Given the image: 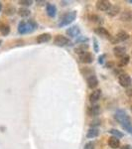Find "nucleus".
<instances>
[{
	"label": "nucleus",
	"mask_w": 132,
	"mask_h": 149,
	"mask_svg": "<svg viewBox=\"0 0 132 149\" xmlns=\"http://www.w3.org/2000/svg\"><path fill=\"white\" fill-rule=\"evenodd\" d=\"M37 28H38V24L33 19H30L28 21L22 20L18 25V33L21 35L27 34V33H32Z\"/></svg>",
	"instance_id": "nucleus-1"
},
{
	"label": "nucleus",
	"mask_w": 132,
	"mask_h": 149,
	"mask_svg": "<svg viewBox=\"0 0 132 149\" xmlns=\"http://www.w3.org/2000/svg\"><path fill=\"white\" fill-rule=\"evenodd\" d=\"M76 10L69 11L62 16L58 25H59V27H65V26H68L72 22H74V21L76 20Z\"/></svg>",
	"instance_id": "nucleus-2"
},
{
	"label": "nucleus",
	"mask_w": 132,
	"mask_h": 149,
	"mask_svg": "<svg viewBox=\"0 0 132 149\" xmlns=\"http://www.w3.org/2000/svg\"><path fill=\"white\" fill-rule=\"evenodd\" d=\"M114 118L116 119V121H118L121 125L125 123H131V118L125 110L123 109H118L114 114Z\"/></svg>",
	"instance_id": "nucleus-3"
},
{
	"label": "nucleus",
	"mask_w": 132,
	"mask_h": 149,
	"mask_svg": "<svg viewBox=\"0 0 132 149\" xmlns=\"http://www.w3.org/2000/svg\"><path fill=\"white\" fill-rule=\"evenodd\" d=\"M54 44L59 47H66V46H69L72 43H71V40H69V38H67L66 36L57 35L54 39Z\"/></svg>",
	"instance_id": "nucleus-4"
},
{
	"label": "nucleus",
	"mask_w": 132,
	"mask_h": 149,
	"mask_svg": "<svg viewBox=\"0 0 132 149\" xmlns=\"http://www.w3.org/2000/svg\"><path fill=\"white\" fill-rule=\"evenodd\" d=\"M118 81H119V85L123 88H129L131 86L132 80H131V77L127 74H121L120 76L118 77Z\"/></svg>",
	"instance_id": "nucleus-5"
},
{
	"label": "nucleus",
	"mask_w": 132,
	"mask_h": 149,
	"mask_svg": "<svg viewBox=\"0 0 132 149\" xmlns=\"http://www.w3.org/2000/svg\"><path fill=\"white\" fill-rule=\"evenodd\" d=\"M95 6H97V10L107 12L110 9V7L112 6V4L109 1H107V0H99V1L97 2Z\"/></svg>",
	"instance_id": "nucleus-6"
},
{
	"label": "nucleus",
	"mask_w": 132,
	"mask_h": 149,
	"mask_svg": "<svg viewBox=\"0 0 132 149\" xmlns=\"http://www.w3.org/2000/svg\"><path fill=\"white\" fill-rule=\"evenodd\" d=\"M86 112H88V114L90 115V116L97 117V115L100 113V107L98 104H97V103L92 104V105H90V107H88Z\"/></svg>",
	"instance_id": "nucleus-7"
},
{
	"label": "nucleus",
	"mask_w": 132,
	"mask_h": 149,
	"mask_svg": "<svg viewBox=\"0 0 132 149\" xmlns=\"http://www.w3.org/2000/svg\"><path fill=\"white\" fill-rule=\"evenodd\" d=\"M94 60L93 55L90 52H85L83 54L80 55V62L83 64H92Z\"/></svg>",
	"instance_id": "nucleus-8"
},
{
	"label": "nucleus",
	"mask_w": 132,
	"mask_h": 149,
	"mask_svg": "<svg viewBox=\"0 0 132 149\" xmlns=\"http://www.w3.org/2000/svg\"><path fill=\"white\" fill-rule=\"evenodd\" d=\"M66 33H67V35H68L69 37L76 38V37H78V36L80 35L81 29H80V27H79L78 25H74V26H71V27H69L68 30L66 31Z\"/></svg>",
	"instance_id": "nucleus-9"
},
{
	"label": "nucleus",
	"mask_w": 132,
	"mask_h": 149,
	"mask_svg": "<svg viewBox=\"0 0 132 149\" xmlns=\"http://www.w3.org/2000/svg\"><path fill=\"white\" fill-rule=\"evenodd\" d=\"M86 84H88V86L92 90H94L95 88H97L98 86V79L97 78L95 74H92V76H90L88 78H86Z\"/></svg>",
	"instance_id": "nucleus-10"
},
{
	"label": "nucleus",
	"mask_w": 132,
	"mask_h": 149,
	"mask_svg": "<svg viewBox=\"0 0 132 149\" xmlns=\"http://www.w3.org/2000/svg\"><path fill=\"white\" fill-rule=\"evenodd\" d=\"M100 97H101V90H99V88L94 90L90 95V102H92V104H94V103H97L98 100H99Z\"/></svg>",
	"instance_id": "nucleus-11"
},
{
	"label": "nucleus",
	"mask_w": 132,
	"mask_h": 149,
	"mask_svg": "<svg viewBox=\"0 0 132 149\" xmlns=\"http://www.w3.org/2000/svg\"><path fill=\"white\" fill-rule=\"evenodd\" d=\"M94 33L98 36H100V37H104V38H107V39H110V37H111V35L109 34V32L106 30L104 27H97L94 29Z\"/></svg>",
	"instance_id": "nucleus-12"
},
{
	"label": "nucleus",
	"mask_w": 132,
	"mask_h": 149,
	"mask_svg": "<svg viewBox=\"0 0 132 149\" xmlns=\"http://www.w3.org/2000/svg\"><path fill=\"white\" fill-rule=\"evenodd\" d=\"M113 54L116 58H122L126 55V49L122 46H116L113 48Z\"/></svg>",
	"instance_id": "nucleus-13"
},
{
	"label": "nucleus",
	"mask_w": 132,
	"mask_h": 149,
	"mask_svg": "<svg viewBox=\"0 0 132 149\" xmlns=\"http://www.w3.org/2000/svg\"><path fill=\"white\" fill-rule=\"evenodd\" d=\"M46 12L48 16L51 18H54L57 14V7L52 3H47L46 5Z\"/></svg>",
	"instance_id": "nucleus-14"
},
{
	"label": "nucleus",
	"mask_w": 132,
	"mask_h": 149,
	"mask_svg": "<svg viewBox=\"0 0 132 149\" xmlns=\"http://www.w3.org/2000/svg\"><path fill=\"white\" fill-rule=\"evenodd\" d=\"M107 143H108L109 147H111L112 149H117V148L120 147V141H119L118 138L114 137V136H110L108 138Z\"/></svg>",
	"instance_id": "nucleus-15"
},
{
	"label": "nucleus",
	"mask_w": 132,
	"mask_h": 149,
	"mask_svg": "<svg viewBox=\"0 0 132 149\" xmlns=\"http://www.w3.org/2000/svg\"><path fill=\"white\" fill-rule=\"evenodd\" d=\"M52 39V35L50 33H43L37 37V43L38 44H43V43H47Z\"/></svg>",
	"instance_id": "nucleus-16"
},
{
	"label": "nucleus",
	"mask_w": 132,
	"mask_h": 149,
	"mask_svg": "<svg viewBox=\"0 0 132 149\" xmlns=\"http://www.w3.org/2000/svg\"><path fill=\"white\" fill-rule=\"evenodd\" d=\"M99 135V130L97 127H90L86 132V138H95Z\"/></svg>",
	"instance_id": "nucleus-17"
},
{
	"label": "nucleus",
	"mask_w": 132,
	"mask_h": 149,
	"mask_svg": "<svg viewBox=\"0 0 132 149\" xmlns=\"http://www.w3.org/2000/svg\"><path fill=\"white\" fill-rule=\"evenodd\" d=\"M88 43H85V44H79L78 46L75 48V52L78 55H81V54H83V53L88 52Z\"/></svg>",
	"instance_id": "nucleus-18"
},
{
	"label": "nucleus",
	"mask_w": 132,
	"mask_h": 149,
	"mask_svg": "<svg viewBox=\"0 0 132 149\" xmlns=\"http://www.w3.org/2000/svg\"><path fill=\"white\" fill-rule=\"evenodd\" d=\"M120 20L125 21V22H129V21H131L132 20V12L130 10H124L123 12H121Z\"/></svg>",
	"instance_id": "nucleus-19"
},
{
	"label": "nucleus",
	"mask_w": 132,
	"mask_h": 149,
	"mask_svg": "<svg viewBox=\"0 0 132 149\" xmlns=\"http://www.w3.org/2000/svg\"><path fill=\"white\" fill-rule=\"evenodd\" d=\"M119 12H120V7L118 5H112L110 7L109 10L107 11V14H108L110 17H114V16H116Z\"/></svg>",
	"instance_id": "nucleus-20"
},
{
	"label": "nucleus",
	"mask_w": 132,
	"mask_h": 149,
	"mask_svg": "<svg viewBox=\"0 0 132 149\" xmlns=\"http://www.w3.org/2000/svg\"><path fill=\"white\" fill-rule=\"evenodd\" d=\"M18 14L20 17L22 18H26V17H29L31 15V11L29 10L28 8L26 7H21V8L18 9Z\"/></svg>",
	"instance_id": "nucleus-21"
},
{
	"label": "nucleus",
	"mask_w": 132,
	"mask_h": 149,
	"mask_svg": "<svg viewBox=\"0 0 132 149\" xmlns=\"http://www.w3.org/2000/svg\"><path fill=\"white\" fill-rule=\"evenodd\" d=\"M116 37V39L118 42H123V41L127 40L129 38V35L127 34L125 31H119L118 33H117V35L115 36Z\"/></svg>",
	"instance_id": "nucleus-22"
},
{
	"label": "nucleus",
	"mask_w": 132,
	"mask_h": 149,
	"mask_svg": "<svg viewBox=\"0 0 132 149\" xmlns=\"http://www.w3.org/2000/svg\"><path fill=\"white\" fill-rule=\"evenodd\" d=\"M129 61H130V57L128 55H125L124 57L120 58V60L118 61V67H125L126 65H128Z\"/></svg>",
	"instance_id": "nucleus-23"
},
{
	"label": "nucleus",
	"mask_w": 132,
	"mask_h": 149,
	"mask_svg": "<svg viewBox=\"0 0 132 149\" xmlns=\"http://www.w3.org/2000/svg\"><path fill=\"white\" fill-rule=\"evenodd\" d=\"M10 31H11L10 26L7 25V24H2V26L0 27V33L3 36H7L10 33Z\"/></svg>",
	"instance_id": "nucleus-24"
},
{
	"label": "nucleus",
	"mask_w": 132,
	"mask_h": 149,
	"mask_svg": "<svg viewBox=\"0 0 132 149\" xmlns=\"http://www.w3.org/2000/svg\"><path fill=\"white\" fill-rule=\"evenodd\" d=\"M90 20L92 21V22L97 23V24H101V23H104V19L100 17V16L95 15V14H92V15L90 16Z\"/></svg>",
	"instance_id": "nucleus-25"
},
{
	"label": "nucleus",
	"mask_w": 132,
	"mask_h": 149,
	"mask_svg": "<svg viewBox=\"0 0 132 149\" xmlns=\"http://www.w3.org/2000/svg\"><path fill=\"white\" fill-rule=\"evenodd\" d=\"M109 133L111 134L112 136H114V137H117V138H122L124 136V134L122 133L121 131H119L118 129H115V128H111L109 129Z\"/></svg>",
	"instance_id": "nucleus-26"
},
{
	"label": "nucleus",
	"mask_w": 132,
	"mask_h": 149,
	"mask_svg": "<svg viewBox=\"0 0 132 149\" xmlns=\"http://www.w3.org/2000/svg\"><path fill=\"white\" fill-rule=\"evenodd\" d=\"M81 74H83V76H85L86 78H88L90 76H92V74H94V71L92 69V68H83L81 70Z\"/></svg>",
	"instance_id": "nucleus-27"
},
{
	"label": "nucleus",
	"mask_w": 132,
	"mask_h": 149,
	"mask_svg": "<svg viewBox=\"0 0 132 149\" xmlns=\"http://www.w3.org/2000/svg\"><path fill=\"white\" fill-rule=\"evenodd\" d=\"M15 12H16L15 7L12 6V5H9L5 10H4V14L7 16H11V15H13V14H15Z\"/></svg>",
	"instance_id": "nucleus-28"
},
{
	"label": "nucleus",
	"mask_w": 132,
	"mask_h": 149,
	"mask_svg": "<svg viewBox=\"0 0 132 149\" xmlns=\"http://www.w3.org/2000/svg\"><path fill=\"white\" fill-rule=\"evenodd\" d=\"M88 38L85 37V36H79V38L76 39V44H85V43H88Z\"/></svg>",
	"instance_id": "nucleus-29"
},
{
	"label": "nucleus",
	"mask_w": 132,
	"mask_h": 149,
	"mask_svg": "<svg viewBox=\"0 0 132 149\" xmlns=\"http://www.w3.org/2000/svg\"><path fill=\"white\" fill-rule=\"evenodd\" d=\"M20 5H22L23 7H27V6H31L33 4V1L32 0H20L18 2Z\"/></svg>",
	"instance_id": "nucleus-30"
},
{
	"label": "nucleus",
	"mask_w": 132,
	"mask_h": 149,
	"mask_svg": "<svg viewBox=\"0 0 132 149\" xmlns=\"http://www.w3.org/2000/svg\"><path fill=\"white\" fill-rule=\"evenodd\" d=\"M121 126L125 131H127L128 133L132 134V122H131V123H125V124H123V125H121Z\"/></svg>",
	"instance_id": "nucleus-31"
},
{
	"label": "nucleus",
	"mask_w": 132,
	"mask_h": 149,
	"mask_svg": "<svg viewBox=\"0 0 132 149\" xmlns=\"http://www.w3.org/2000/svg\"><path fill=\"white\" fill-rule=\"evenodd\" d=\"M100 122H101V120H100L99 118H97V117H95L94 120H92L90 123V127H97L98 125H100Z\"/></svg>",
	"instance_id": "nucleus-32"
},
{
	"label": "nucleus",
	"mask_w": 132,
	"mask_h": 149,
	"mask_svg": "<svg viewBox=\"0 0 132 149\" xmlns=\"http://www.w3.org/2000/svg\"><path fill=\"white\" fill-rule=\"evenodd\" d=\"M83 149H95V143L93 141H90V142H86Z\"/></svg>",
	"instance_id": "nucleus-33"
},
{
	"label": "nucleus",
	"mask_w": 132,
	"mask_h": 149,
	"mask_svg": "<svg viewBox=\"0 0 132 149\" xmlns=\"http://www.w3.org/2000/svg\"><path fill=\"white\" fill-rule=\"evenodd\" d=\"M93 49H94L95 53L99 52V46H98V42H97V38H93Z\"/></svg>",
	"instance_id": "nucleus-34"
},
{
	"label": "nucleus",
	"mask_w": 132,
	"mask_h": 149,
	"mask_svg": "<svg viewBox=\"0 0 132 149\" xmlns=\"http://www.w3.org/2000/svg\"><path fill=\"white\" fill-rule=\"evenodd\" d=\"M105 57H106V55H101V56H99V58H98V63H99L100 65L104 64V59Z\"/></svg>",
	"instance_id": "nucleus-35"
},
{
	"label": "nucleus",
	"mask_w": 132,
	"mask_h": 149,
	"mask_svg": "<svg viewBox=\"0 0 132 149\" xmlns=\"http://www.w3.org/2000/svg\"><path fill=\"white\" fill-rule=\"evenodd\" d=\"M113 63H112V62H108V63H107L106 65H105V67H106L107 69H109V68H113Z\"/></svg>",
	"instance_id": "nucleus-36"
},
{
	"label": "nucleus",
	"mask_w": 132,
	"mask_h": 149,
	"mask_svg": "<svg viewBox=\"0 0 132 149\" xmlns=\"http://www.w3.org/2000/svg\"><path fill=\"white\" fill-rule=\"evenodd\" d=\"M120 149H132L131 145H129V144H125V145L121 146Z\"/></svg>",
	"instance_id": "nucleus-37"
},
{
	"label": "nucleus",
	"mask_w": 132,
	"mask_h": 149,
	"mask_svg": "<svg viewBox=\"0 0 132 149\" xmlns=\"http://www.w3.org/2000/svg\"><path fill=\"white\" fill-rule=\"evenodd\" d=\"M36 2H37V3H38V5H40V6L44 5V4H46V5H47V2H46V1H41V0L39 1V0H38V1H36Z\"/></svg>",
	"instance_id": "nucleus-38"
},
{
	"label": "nucleus",
	"mask_w": 132,
	"mask_h": 149,
	"mask_svg": "<svg viewBox=\"0 0 132 149\" xmlns=\"http://www.w3.org/2000/svg\"><path fill=\"white\" fill-rule=\"evenodd\" d=\"M1 10H2V3L0 2V11H1Z\"/></svg>",
	"instance_id": "nucleus-39"
},
{
	"label": "nucleus",
	"mask_w": 132,
	"mask_h": 149,
	"mask_svg": "<svg viewBox=\"0 0 132 149\" xmlns=\"http://www.w3.org/2000/svg\"><path fill=\"white\" fill-rule=\"evenodd\" d=\"M1 44H2V40H0V46H1Z\"/></svg>",
	"instance_id": "nucleus-40"
},
{
	"label": "nucleus",
	"mask_w": 132,
	"mask_h": 149,
	"mask_svg": "<svg viewBox=\"0 0 132 149\" xmlns=\"http://www.w3.org/2000/svg\"><path fill=\"white\" fill-rule=\"evenodd\" d=\"M2 26V23H1V21H0V27H1Z\"/></svg>",
	"instance_id": "nucleus-41"
},
{
	"label": "nucleus",
	"mask_w": 132,
	"mask_h": 149,
	"mask_svg": "<svg viewBox=\"0 0 132 149\" xmlns=\"http://www.w3.org/2000/svg\"><path fill=\"white\" fill-rule=\"evenodd\" d=\"M129 2H130V3H132V0H130V1H129Z\"/></svg>",
	"instance_id": "nucleus-42"
}]
</instances>
